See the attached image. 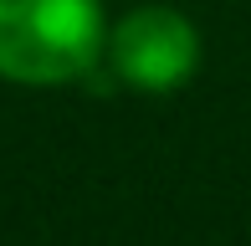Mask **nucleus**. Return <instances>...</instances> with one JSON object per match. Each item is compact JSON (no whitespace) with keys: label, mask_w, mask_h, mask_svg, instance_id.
Returning <instances> with one entry per match:
<instances>
[{"label":"nucleus","mask_w":251,"mask_h":246,"mask_svg":"<svg viewBox=\"0 0 251 246\" xmlns=\"http://www.w3.org/2000/svg\"><path fill=\"white\" fill-rule=\"evenodd\" d=\"M108 51L98 0H0V77L62 87L87 77Z\"/></svg>","instance_id":"obj_1"},{"label":"nucleus","mask_w":251,"mask_h":246,"mask_svg":"<svg viewBox=\"0 0 251 246\" xmlns=\"http://www.w3.org/2000/svg\"><path fill=\"white\" fill-rule=\"evenodd\" d=\"M102 57L139 93H175L200 67V31L175 5H139L113 26Z\"/></svg>","instance_id":"obj_2"}]
</instances>
